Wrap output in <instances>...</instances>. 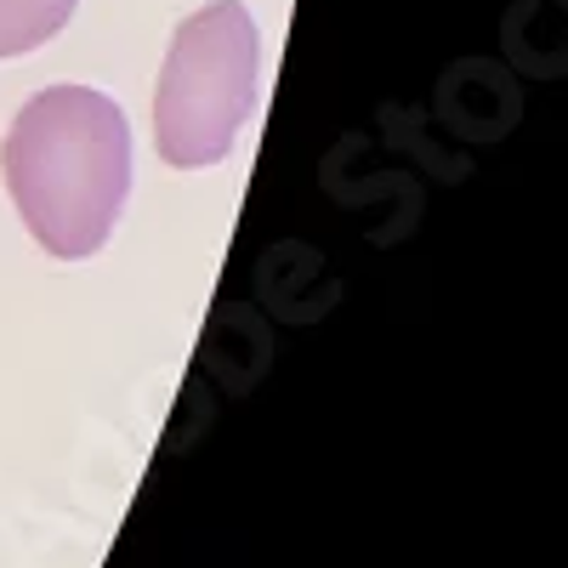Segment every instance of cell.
Instances as JSON below:
<instances>
[{
    "label": "cell",
    "mask_w": 568,
    "mask_h": 568,
    "mask_svg": "<svg viewBox=\"0 0 568 568\" xmlns=\"http://www.w3.org/2000/svg\"><path fill=\"white\" fill-rule=\"evenodd\" d=\"M7 194L58 262H85L109 245L131 194V125L91 85H45L7 131Z\"/></svg>",
    "instance_id": "1"
},
{
    "label": "cell",
    "mask_w": 568,
    "mask_h": 568,
    "mask_svg": "<svg viewBox=\"0 0 568 568\" xmlns=\"http://www.w3.org/2000/svg\"><path fill=\"white\" fill-rule=\"evenodd\" d=\"M262 40L240 0H211L182 18L154 91V142L176 171L216 165L256 109Z\"/></svg>",
    "instance_id": "2"
},
{
    "label": "cell",
    "mask_w": 568,
    "mask_h": 568,
    "mask_svg": "<svg viewBox=\"0 0 568 568\" xmlns=\"http://www.w3.org/2000/svg\"><path fill=\"white\" fill-rule=\"evenodd\" d=\"M74 18V0H0V63L58 40Z\"/></svg>",
    "instance_id": "3"
}]
</instances>
